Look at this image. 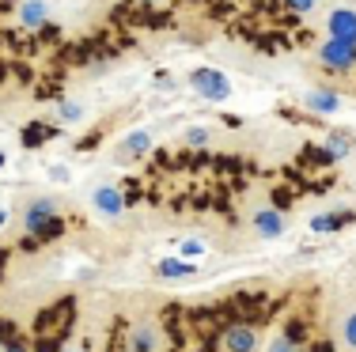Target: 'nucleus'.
Listing matches in <instances>:
<instances>
[{"mask_svg": "<svg viewBox=\"0 0 356 352\" xmlns=\"http://www.w3.org/2000/svg\"><path fill=\"white\" fill-rule=\"evenodd\" d=\"M23 231L35 239H54L61 231V205L54 197H31L23 205Z\"/></svg>", "mask_w": 356, "mask_h": 352, "instance_id": "1", "label": "nucleus"}, {"mask_svg": "<svg viewBox=\"0 0 356 352\" xmlns=\"http://www.w3.org/2000/svg\"><path fill=\"white\" fill-rule=\"evenodd\" d=\"M190 87L197 91L201 99H209V103H224V99L232 95V80H227L220 69H193L190 72Z\"/></svg>", "mask_w": 356, "mask_h": 352, "instance_id": "2", "label": "nucleus"}, {"mask_svg": "<svg viewBox=\"0 0 356 352\" xmlns=\"http://www.w3.org/2000/svg\"><path fill=\"white\" fill-rule=\"evenodd\" d=\"M334 341H337V352H356V296L337 303V311H334Z\"/></svg>", "mask_w": 356, "mask_h": 352, "instance_id": "3", "label": "nucleus"}, {"mask_svg": "<svg viewBox=\"0 0 356 352\" xmlns=\"http://www.w3.org/2000/svg\"><path fill=\"white\" fill-rule=\"evenodd\" d=\"M315 61L326 72H353L356 69V46H345V42H337V38H326L318 46Z\"/></svg>", "mask_w": 356, "mask_h": 352, "instance_id": "4", "label": "nucleus"}, {"mask_svg": "<svg viewBox=\"0 0 356 352\" xmlns=\"http://www.w3.org/2000/svg\"><path fill=\"white\" fill-rule=\"evenodd\" d=\"M163 326L156 318H140L129 330V352H163Z\"/></svg>", "mask_w": 356, "mask_h": 352, "instance_id": "5", "label": "nucleus"}, {"mask_svg": "<svg viewBox=\"0 0 356 352\" xmlns=\"http://www.w3.org/2000/svg\"><path fill=\"white\" fill-rule=\"evenodd\" d=\"M258 349H261V333L250 322L227 326L224 337H220V352H258Z\"/></svg>", "mask_w": 356, "mask_h": 352, "instance_id": "6", "label": "nucleus"}, {"mask_svg": "<svg viewBox=\"0 0 356 352\" xmlns=\"http://www.w3.org/2000/svg\"><path fill=\"white\" fill-rule=\"evenodd\" d=\"M250 224H254V235L258 239H281L288 231V216L281 212L277 205H261L250 212Z\"/></svg>", "mask_w": 356, "mask_h": 352, "instance_id": "7", "label": "nucleus"}, {"mask_svg": "<svg viewBox=\"0 0 356 352\" xmlns=\"http://www.w3.org/2000/svg\"><path fill=\"white\" fill-rule=\"evenodd\" d=\"M91 208H95L103 220H118V216L125 212V194L114 182H99V186L91 190Z\"/></svg>", "mask_w": 356, "mask_h": 352, "instance_id": "8", "label": "nucleus"}, {"mask_svg": "<svg viewBox=\"0 0 356 352\" xmlns=\"http://www.w3.org/2000/svg\"><path fill=\"white\" fill-rule=\"evenodd\" d=\"M326 38H337L345 42V46H356V8H334V12L326 15Z\"/></svg>", "mask_w": 356, "mask_h": 352, "instance_id": "9", "label": "nucleus"}, {"mask_svg": "<svg viewBox=\"0 0 356 352\" xmlns=\"http://www.w3.org/2000/svg\"><path fill=\"white\" fill-rule=\"evenodd\" d=\"M148 152H152V133H148V129H137V133H129L125 140H118L114 163L129 167V163H137V159H144Z\"/></svg>", "mask_w": 356, "mask_h": 352, "instance_id": "10", "label": "nucleus"}, {"mask_svg": "<svg viewBox=\"0 0 356 352\" xmlns=\"http://www.w3.org/2000/svg\"><path fill=\"white\" fill-rule=\"evenodd\" d=\"M19 23L27 31H42L49 23V4L46 0H19Z\"/></svg>", "mask_w": 356, "mask_h": 352, "instance_id": "11", "label": "nucleus"}, {"mask_svg": "<svg viewBox=\"0 0 356 352\" xmlns=\"http://www.w3.org/2000/svg\"><path fill=\"white\" fill-rule=\"evenodd\" d=\"M303 106H311L315 114H337V106H341V99L330 95V91H303Z\"/></svg>", "mask_w": 356, "mask_h": 352, "instance_id": "12", "label": "nucleus"}, {"mask_svg": "<svg viewBox=\"0 0 356 352\" xmlns=\"http://www.w3.org/2000/svg\"><path fill=\"white\" fill-rule=\"evenodd\" d=\"M322 152H326L330 159H345V156L353 152V137H349V133H341V129L326 133V144H322Z\"/></svg>", "mask_w": 356, "mask_h": 352, "instance_id": "13", "label": "nucleus"}, {"mask_svg": "<svg viewBox=\"0 0 356 352\" xmlns=\"http://www.w3.org/2000/svg\"><path fill=\"white\" fill-rule=\"evenodd\" d=\"M156 273L163 276V280H182V276L193 273V265H190V262H178V258H167V262L156 265Z\"/></svg>", "mask_w": 356, "mask_h": 352, "instance_id": "14", "label": "nucleus"}, {"mask_svg": "<svg viewBox=\"0 0 356 352\" xmlns=\"http://www.w3.org/2000/svg\"><path fill=\"white\" fill-rule=\"evenodd\" d=\"M54 117H57V121H80V117H83V106L76 103V99H57Z\"/></svg>", "mask_w": 356, "mask_h": 352, "instance_id": "15", "label": "nucleus"}, {"mask_svg": "<svg viewBox=\"0 0 356 352\" xmlns=\"http://www.w3.org/2000/svg\"><path fill=\"white\" fill-rule=\"evenodd\" d=\"M54 133H57L54 125H38V121H35V125H27V129H23V144H27V148H38L42 140L54 137Z\"/></svg>", "mask_w": 356, "mask_h": 352, "instance_id": "16", "label": "nucleus"}, {"mask_svg": "<svg viewBox=\"0 0 356 352\" xmlns=\"http://www.w3.org/2000/svg\"><path fill=\"white\" fill-rule=\"evenodd\" d=\"M266 352H307V349H303L300 341L292 337V333H277V337L269 341V349H266Z\"/></svg>", "mask_w": 356, "mask_h": 352, "instance_id": "17", "label": "nucleus"}, {"mask_svg": "<svg viewBox=\"0 0 356 352\" xmlns=\"http://www.w3.org/2000/svg\"><path fill=\"white\" fill-rule=\"evenodd\" d=\"M345 220H353V216H315V224H311V228H315V231H337Z\"/></svg>", "mask_w": 356, "mask_h": 352, "instance_id": "18", "label": "nucleus"}, {"mask_svg": "<svg viewBox=\"0 0 356 352\" xmlns=\"http://www.w3.org/2000/svg\"><path fill=\"white\" fill-rule=\"evenodd\" d=\"M186 144H193V148L209 144V129H201V125H193V129H186Z\"/></svg>", "mask_w": 356, "mask_h": 352, "instance_id": "19", "label": "nucleus"}, {"mask_svg": "<svg viewBox=\"0 0 356 352\" xmlns=\"http://www.w3.org/2000/svg\"><path fill=\"white\" fill-rule=\"evenodd\" d=\"M284 4L292 8V12H300V15H311V12H315L318 0H284Z\"/></svg>", "mask_w": 356, "mask_h": 352, "instance_id": "20", "label": "nucleus"}, {"mask_svg": "<svg viewBox=\"0 0 356 352\" xmlns=\"http://www.w3.org/2000/svg\"><path fill=\"white\" fill-rule=\"evenodd\" d=\"M201 250H205V242H197V239H190V242H182V254L186 258H197Z\"/></svg>", "mask_w": 356, "mask_h": 352, "instance_id": "21", "label": "nucleus"}, {"mask_svg": "<svg viewBox=\"0 0 356 352\" xmlns=\"http://www.w3.org/2000/svg\"><path fill=\"white\" fill-rule=\"evenodd\" d=\"M0 352H31L27 345H23V341H8V345L4 349H0Z\"/></svg>", "mask_w": 356, "mask_h": 352, "instance_id": "22", "label": "nucleus"}, {"mask_svg": "<svg viewBox=\"0 0 356 352\" xmlns=\"http://www.w3.org/2000/svg\"><path fill=\"white\" fill-rule=\"evenodd\" d=\"M4 220H8V212H4V208H0V228H4Z\"/></svg>", "mask_w": 356, "mask_h": 352, "instance_id": "23", "label": "nucleus"}, {"mask_svg": "<svg viewBox=\"0 0 356 352\" xmlns=\"http://www.w3.org/2000/svg\"><path fill=\"white\" fill-rule=\"evenodd\" d=\"M144 4H167V0H144Z\"/></svg>", "mask_w": 356, "mask_h": 352, "instance_id": "24", "label": "nucleus"}, {"mask_svg": "<svg viewBox=\"0 0 356 352\" xmlns=\"http://www.w3.org/2000/svg\"><path fill=\"white\" fill-rule=\"evenodd\" d=\"M0 167H4V152H0Z\"/></svg>", "mask_w": 356, "mask_h": 352, "instance_id": "25", "label": "nucleus"}, {"mask_svg": "<svg viewBox=\"0 0 356 352\" xmlns=\"http://www.w3.org/2000/svg\"><path fill=\"white\" fill-rule=\"evenodd\" d=\"M69 352H80V349H69Z\"/></svg>", "mask_w": 356, "mask_h": 352, "instance_id": "26", "label": "nucleus"}]
</instances>
